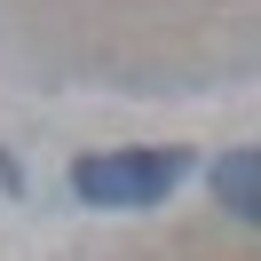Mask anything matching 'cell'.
Here are the masks:
<instances>
[{"instance_id": "1", "label": "cell", "mask_w": 261, "mask_h": 261, "mask_svg": "<svg viewBox=\"0 0 261 261\" xmlns=\"http://www.w3.org/2000/svg\"><path fill=\"white\" fill-rule=\"evenodd\" d=\"M182 174H190L182 150H95V159H71V198L80 206H159Z\"/></svg>"}, {"instance_id": "2", "label": "cell", "mask_w": 261, "mask_h": 261, "mask_svg": "<svg viewBox=\"0 0 261 261\" xmlns=\"http://www.w3.org/2000/svg\"><path fill=\"white\" fill-rule=\"evenodd\" d=\"M214 190H222V206L238 214V222L261 229V143L253 150H229V159L214 166Z\"/></svg>"}]
</instances>
